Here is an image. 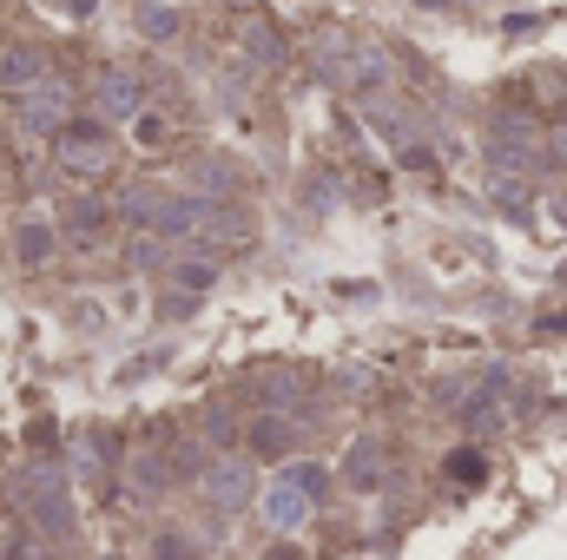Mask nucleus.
<instances>
[{
  "instance_id": "423d86ee",
  "label": "nucleus",
  "mask_w": 567,
  "mask_h": 560,
  "mask_svg": "<svg viewBox=\"0 0 567 560\" xmlns=\"http://www.w3.org/2000/svg\"><path fill=\"white\" fill-rule=\"evenodd\" d=\"M495 165L502 172H528L535 165V126L522 113H502L495 120Z\"/></svg>"
},
{
  "instance_id": "6e6552de",
  "label": "nucleus",
  "mask_w": 567,
  "mask_h": 560,
  "mask_svg": "<svg viewBox=\"0 0 567 560\" xmlns=\"http://www.w3.org/2000/svg\"><path fill=\"white\" fill-rule=\"evenodd\" d=\"M40 80H47V53H40V46H7V53H0V86L27 93V86H40Z\"/></svg>"
},
{
  "instance_id": "4be33fe9",
  "label": "nucleus",
  "mask_w": 567,
  "mask_h": 560,
  "mask_svg": "<svg viewBox=\"0 0 567 560\" xmlns=\"http://www.w3.org/2000/svg\"><path fill=\"white\" fill-rule=\"evenodd\" d=\"M423 7H435V0H423Z\"/></svg>"
},
{
  "instance_id": "20e7f679",
  "label": "nucleus",
  "mask_w": 567,
  "mask_h": 560,
  "mask_svg": "<svg viewBox=\"0 0 567 560\" xmlns=\"http://www.w3.org/2000/svg\"><path fill=\"white\" fill-rule=\"evenodd\" d=\"M13 106H20V126H27V133H60V126H66V86H60L53 73H47L40 86H27Z\"/></svg>"
},
{
  "instance_id": "39448f33",
  "label": "nucleus",
  "mask_w": 567,
  "mask_h": 560,
  "mask_svg": "<svg viewBox=\"0 0 567 560\" xmlns=\"http://www.w3.org/2000/svg\"><path fill=\"white\" fill-rule=\"evenodd\" d=\"M205 501H212L218 515H238V508L251 501V468H245V462H212V468H205Z\"/></svg>"
},
{
  "instance_id": "6ab92c4d",
  "label": "nucleus",
  "mask_w": 567,
  "mask_h": 560,
  "mask_svg": "<svg viewBox=\"0 0 567 560\" xmlns=\"http://www.w3.org/2000/svg\"><path fill=\"white\" fill-rule=\"evenodd\" d=\"M145 33H152V40H172V33H178V13L152 7V13H145Z\"/></svg>"
},
{
  "instance_id": "dca6fc26",
  "label": "nucleus",
  "mask_w": 567,
  "mask_h": 560,
  "mask_svg": "<svg viewBox=\"0 0 567 560\" xmlns=\"http://www.w3.org/2000/svg\"><path fill=\"white\" fill-rule=\"evenodd\" d=\"M152 560H198V548H192L185 535H158V541H152Z\"/></svg>"
},
{
  "instance_id": "2eb2a0df",
  "label": "nucleus",
  "mask_w": 567,
  "mask_h": 560,
  "mask_svg": "<svg viewBox=\"0 0 567 560\" xmlns=\"http://www.w3.org/2000/svg\"><path fill=\"white\" fill-rule=\"evenodd\" d=\"M13 245H20V265H40V258L53 251V245H47V225H20Z\"/></svg>"
},
{
  "instance_id": "a211bd4d",
  "label": "nucleus",
  "mask_w": 567,
  "mask_h": 560,
  "mask_svg": "<svg viewBox=\"0 0 567 560\" xmlns=\"http://www.w3.org/2000/svg\"><path fill=\"white\" fill-rule=\"evenodd\" d=\"M449 475H455L462 488H475V481H482V455H475V448H468V455H455V462H449Z\"/></svg>"
},
{
  "instance_id": "f03ea898",
  "label": "nucleus",
  "mask_w": 567,
  "mask_h": 560,
  "mask_svg": "<svg viewBox=\"0 0 567 560\" xmlns=\"http://www.w3.org/2000/svg\"><path fill=\"white\" fill-rule=\"evenodd\" d=\"M323 495V468H310V462H297V468H284L278 488L265 495V521L271 528H297L303 515H310V501Z\"/></svg>"
},
{
  "instance_id": "aec40b11",
  "label": "nucleus",
  "mask_w": 567,
  "mask_h": 560,
  "mask_svg": "<svg viewBox=\"0 0 567 560\" xmlns=\"http://www.w3.org/2000/svg\"><path fill=\"white\" fill-rule=\"evenodd\" d=\"M370 455H377V448H357V462H350V481H357V488L377 481V462H370Z\"/></svg>"
},
{
  "instance_id": "412c9836",
  "label": "nucleus",
  "mask_w": 567,
  "mask_h": 560,
  "mask_svg": "<svg viewBox=\"0 0 567 560\" xmlns=\"http://www.w3.org/2000/svg\"><path fill=\"white\" fill-rule=\"evenodd\" d=\"M265 560H297V548H271V554H265Z\"/></svg>"
},
{
  "instance_id": "9d476101",
  "label": "nucleus",
  "mask_w": 567,
  "mask_h": 560,
  "mask_svg": "<svg viewBox=\"0 0 567 560\" xmlns=\"http://www.w3.org/2000/svg\"><path fill=\"white\" fill-rule=\"evenodd\" d=\"M165 198H172V191H158V185H133V191L120 198V218H126V225H140V231H152V238H158V218H165Z\"/></svg>"
},
{
  "instance_id": "f257e3e1",
  "label": "nucleus",
  "mask_w": 567,
  "mask_h": 560,
  "mask_svg": "<svg viewBox=\"0 0 567 560\" xmlns=\"http://www.w3.org/2000/svg\"><path fill=\"white\" fill-rule=\"evenodd\" d=\"M317 73H323L330 86L363 93V86H377V80L390 73V53H383L377 40H363V33H323V40H317Z\"/></svg>"
},
{
  "instance_id": "9b49d317",
  "label": "nucleus",
  "mask_w": 567,
  "mask_h": 560,
  "mask_svg": "<svg viewBox=\"0 0 567 560\" xmlns=\"http://www.w3.org/2000/svg\"><path fill=\"white\" fill-rule=\"evenodd\" d=\"M66 521H73V508H66V488H47V495H33V528H40V535H66Z\"/></svg>"
},
{
  "instance_id": "ddd939ff",
  "label": "nucleus",
  "mask_w": 567,
  "mask_h": 560,
  "mask_svg": "<svg viewBox=\"0 0 567 560\" xmlns=\"http://www.w3.org/2000/svg\"><path fill=\"white\" fill-rule=\"evenodd\" d=\"M245 53H251V60H258V66H278V60H284L278 33H271V27H265V20H251V27H245Z\"/></svg>"
},
{
  "instance_id": "7ed1b4c3",
  "label": "nucleus",
  "mask_w": 567,
  "mask_h": 560,
  "mask_svg": "<svg viewBox=\"0 0 567 560\" xmlns=\"http://www.w3.org/2000/svg\"><path fill=\"white\" fill-rule=\"evenodd\" d=\"M60 165L66 172H106L113 165V139H106V126H60Z\"/></svg>"
},
{
  "instance_id": "f3484780",
  "label": "nucleus",
  "mask_w": 567,
  "mask_h": 560,
  "mask_svg": "<svg viewBox=\"0 0 567 560\" xmlns=\"http://www.w3.org/2000/svg\"><path fill=\"white\" fill-rule=\"evenodd\" d=\"M370 120H377L383 133H396V139L410 133V113H403V106H370Z\"/></svg>"
},
{
  "instance_id": "0eeeda50",
  "label": "nucleus",
  "mask_w": 567,
  "mask_h": 560,
  "mask_svg": "<svg viewBox=\"0 0 567 560\" xmlns=\"http://www.w3.org/2000/svg\"><path fill=\"white\" fill-rule=\"evenodd\" d=\"M60 225L73 231V245H93V238H100V231L113 225V211H106V205H100L93 191H73V198L60 205Z\"/></svg>"
},
{
  "instance_id": "4468645a",
  "label": "nucleus",
  "mask_w": 567,
  "mask_h": 560,
  "mask_svg": "<svg viewBox=\"0 0 567 560\" xmlns=\"http://www.w3.org/2000/svg\"><path fill=\"white\" fill-rule=\"evenodd\" d=\"M251 448H258V455H284V448H290V428H284L278 416H258L251 422Z\"/></svg>"
},
{
  "instance_id": "f8f14e48",
  "label": "nucleus",
  "mask_w": 567,
  "mask_h": 560,
  "mask_svg": "<svg viewBox=\"0 0 567 560\" xmlns=\"http://www.w3.org/2000/svg\"><path fill=\"white\" fill-rule=\"evenodd\" d=\"M212 278H218V265H212V258H185V265L172 271V290H178V303H192V290H205Z\"/></svg>"
},
{
  "instance_id": "1a4fd4ad",
  "label": "nucleus",
  "mask_w": 567,
  "mask_h": 560,
  "mask_svg": "<svg viewBox=\"0 0 567 560\" xmlns=\"http://www.w3.org/2000/svg\"><path fill=\"white\" fill-rule=\"evenodd\" d=\"M140 106H145V93H140L133 73H106L100 80V113L106 120H140Z\"/></svg>"
}]
</instances>
